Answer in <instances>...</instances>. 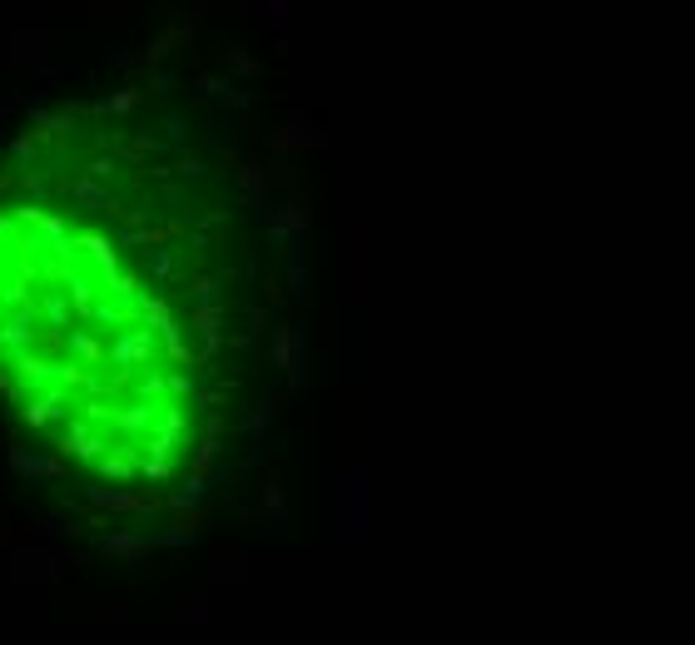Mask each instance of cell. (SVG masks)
Here are the masks:
<instances>
[{
  "mask_svg": "<svg viewBox=\"0 0 695 645\" xmlns=\"http://www.w3.org/2000/svg\"><path fill=\"white\" fill-rule=\"evenodd\" d=\"M0 383L70 457L154 477L179 437V368L159 303L120 254L45 209L0 214Z\"/></svg>",
  "mask_w": 695,
  "mask_h": 645,
  "instance_id": "cell-1",
  "label": "cell"
}]
</instances>
